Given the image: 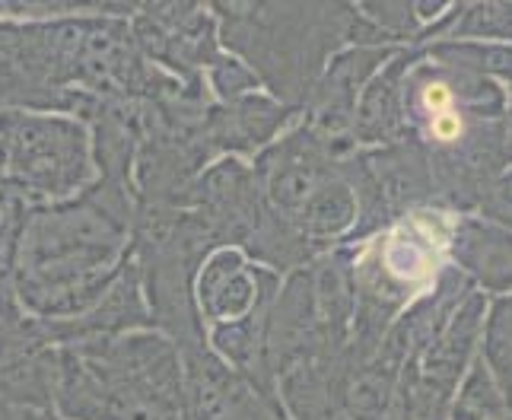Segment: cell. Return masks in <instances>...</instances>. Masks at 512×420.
<instances>
[{
    "label": "cell",
    "instance_id": "16",
    "mask_svg": "<svg viewBox=\"0 0 512 420\" xmlns=\"http://www.w3.org/2000/svg\"><path fill=\"white\" fill-rule=\"evenodd\" d=\"M0 420H64V417L58 411L23 408V405H7V401H0Z\"/></svg>",
    "mask_w": 512,
    "mask_h": 420
},
{
    "label": "cell",
    "instance_id": "9",
    "mask_svg": "<svg viewBox=\"0 0 512 420\" xmlns=\"http://www.w3.org/2000/svg\"><path fill=\"white\" fill-rule=\"evenodd\" d=\"M484 319H487L484 293L471 290L462 300V306L452 312V319L443 325V331L414 360L417 379L452 398L455 385L462 382L465 370L474 360V347H478V338L484 335Z\"/></svg>",
    "mask_w": 512,
    "mask_h": 420
},
{
    "label": "cell",
    "instance_id": "10",
    "mask_svg": "<svg viewBox=\"0 0 512 420\" xmlns=\"http://www.w3.org/2000/svg\"><path fill=\"white\" fill-rule=\"evenodd\" d=\"M452 265L474 287L503 293L512 290V233L481 217H462L449 230Z\"/></svg>",
    "mask_w": 512,
    "mask_h": 420
},
{
    "label": "cell",
    "instance_id": "14",
    "mask_svg": "<svg viewBox=\"0 0 512 420\" xmlns=\"http://www.w3.org/2000/svg\"><path fill=\"white\" fill-rule=\"evenodd\" d=\"M204 83L220 102H233V99H242V96H249V93L258 90V77L239 58L226 55V51L207 67Z\"/></svg>",
    "mask_w": 512,
    "mask_h": 420
},
{
    "label": "cell",
    "instance_id": "6",
    "mask_svg": "<svg viewBox=\"0 0 512 420\" xmlns=\"http://www.w3.org/2000/svg\"><path fill=\"white\" fill-rule=\"evenodd\" d=\"M280 274L261 268L242 249H214L194 277V300L204 322H233L261 306H271Z\"/></svg>",
    "mask_w": 512,
    "mask_h": 420
},
{
    "label": "cell",
    "instance_id": "1",
    "mask_svg": "<svg viewBox=\"0 0 512 420\" xmlns=\"http://www.w3.org/2000/svg\"><path fill=\"white\" fill-rule=\"evenodd\" d=\"M134 195L128 185L96 179L77 198L26 210L16 300L42 322L90 312L131 258Z\"/></svg>",
    "mask_w": 512,
    "mask_h": 420
},
{
    "label": "cell",
    "instance_id": "7",
    "mask_svg": "<svg viewBox=\"0 0 512 420\" xmlns=\"http://www.w3.org/2000/svg\"><path fill=\"white\" fill-rule=\"evenodd\" d=\"M293 115V109L264 93H249L233 102H210L204 115V140L214 156H236L252 163V156L287 131Z\"/></svg>",
    "mask_w": 512,
    "mask_h": 420
},
{
    "label": "cell",
    "instance_id": "5",
    "mask_svg": "<svg viewBox=\"0 0 512 420\" xmlns=\"http://www.w3.org/2000/svg\"><path fill=\"white\" fill-rule=\"evenodd\" d=\"M58 347L45 338L42 322L29 315L16 290L0 293V401L55 411Z\"/></svg>",
    "mask_w": 512,
    "mask_h": 420
},
{
    "label": "cell",
    "instance_id": "13",
    "mask_svg": "<svg viewBox=\"0 0 512 420\" xmlns=\"http://www.w3.org/2000/svg\"><path fill=\"white\" fill-rule=\"evenodd\" d=\"M357 13L369 26H376L388 45H411L420 39V20L414 13V4H360Z\"/></svg>",
    "mask_w": 512,
    "mask_h": 420
},
{
    "label": "cell",
    "instance_id": "3",
    "mask_svg": "<svg viewBox=\"0 0 512 420\" xmlns=\"http://www.w3.org/2000/svg\"><path fill=\"white\" fill-rule=\"evenodd\" d=\"M223 51H233L271 90L303 115L328 61L350 45L357 10L347 4H214Z\"/></svg>",
    "mask_w": 512,
    "mask_h": 420
},
{
    "label": "cell",
    "instance_id": "12",
    "mask_svg": "<svg viewBox=\"0 0 512 420\" xmlns=\"http://www.w3.org/2000/svg\"><path fill=\"white\" fill-rule=\"evenodd\" d=\"M506 414L509 408L487 370V363L474 357L452 401V420H503Z\"/></svg>",
    "mask_w": 512,
    "mask_h": 420
},
{
    "label": "cell",
    "instance_id": "4",
    "mask_svg": "<svg viewBox=\"0 0 512 420\" xmlns=\"http://www.w3.org/2000/svg\"><path fill=\"white\" fill-rule=\"evenodd\" d=\"M0 156V191L29 207L70 201L99 179L90 128L67 112H0Z\"/></svg>",
    "mask_w": 512,
    "mask_h": 420
},
{
    "label": "cell",
    "instance_id": "11",
    "mask_svg": "<svg viewBox=\"0 0 512 420\" xmlns=\"http://www.w3.org/2000/svg\"><path fill=\"white\" fill-rule=\"evenodd\" d=\"M481 360L487 363L506 408L512 411V293L500 296V300L487 309Z\"/></svg>",
    "mask_w": 512,
    "mask_h": 420
},
{
    "label": "cell",
    "instance_id": "17",
    "mask_svg": "<svg viewBox=\"0 0 512 420\" xmlns=\"http://www.w3.org/2000/svg\"><path fill=\"white\" fill-rule=\"evenodd\" d=\"M506 163L512 166V115L506 118Z\"/></svg>",
    "mask_w": 512,
    "mask_h": 420
},
{
    "label": "cell",
    "instance_id": "2",
    "mask_svg": "<svg viewBox=\"0 0 512 420\" xmlns=\"http://www.w3.org/2000/svg\"><path fill=\"white\" fill-rule=\"evenodd\" d=\"M64 420H191L182 350L163 331L58 347Z\"/></svg>",
    "mask_w": 512,
    "mask_h": 420
},
{
    "label": "cell",
    "instance_id": "15",
    "mask_svg": "<svg viewBox=\"0 0 512 420\" xmlns=\"http://www.w3.org/2000/svg\"><path fill=\"white\" fill-rule=\"evenodd\" d=\"M478 210L484 214L481 220L497 223V226H503V230L512 233V166L506 172H500L497 179L484 188Z\"/></svg>",
    "mask_w": 512,
    "mask_h": 420
},
{
    "label": "cell",
    "instance_id": "18",
    "mask_svg": "<svg viewBox=\"0 0 512 420\" xmlns=\"http://www.w3.org/2000/svg\"><path fill=\"white\" fill-rule=\"evenodd\" d=\"M0 214H4V207H0Z\"/></svg>",
    "mask_w": 512,
    "mask_h": 420
},
{
    "label": "cell",
    "instance_id": "8",
    "mask_svg": "<svg viewBox=\"0 0 512 420\" xmlns=\"http://www.w3.org/2000/svg\"><path fill=\"white\" fill-rule=\"evenodd\" d=\"M423 55V48H398L385 61L379 74L363 86L353 109L350 137L360 147H388L408 140V118H404V77Z\"/></svg>",
    "mask_w": 512,
    "mask_h": 420
}]
</instances>
